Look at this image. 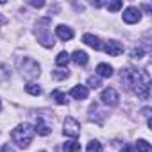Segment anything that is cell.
<instances>
[{"mask_svg": "<svg viewBox=\"0 0 152 152\" xmlns=\"http://www.w3.org/2000/svg\"><path fill=\"white\" fill-rule=\"evenodd\" d=\"M2 152H15V150H13V147H9V145H4V147H2Z\"/></svg>", "mask_w": 152, "mask_h": 152, "instance_id": "obj_28", "label": "cell"}, {"mask_svg": "<svg viewBox=\"0 0 152 152\" xmlns=\"http://www.w3.org/2000/svg\"><path fill=\"white\" fill-rule=\"evenodd\" d=\"M70 63V54L68 52H59L57 57H56V64L57 66H68Z\"/></svg>", "mask_w": 152, "mask_h": 152, "instance_id": "obj_18", "label": "cell"}, {"mask_svg": "<svg viewBox=\"0 0 152 152\" xmlns=\"http://www.w3.org/2000/svg\"><path fill=\"white\" fill-rule=\"evenodd\" d=\"M36 38H38V43H41L45 48H52L56 45L54 38H52V32H50V18H41L36 22Z\"/></svg>", "mask_w": 152, "mask_h": 152, "instance_id": "obj_2", "label": "cell"}, {"mask_svg": "<svg viewBox=\"0 0 152 152\" xmlns=\"http://www.w3.org/2000/svg\"><path fill=\"white\" fill-rule=\"evenodd\" d=\"M140 73L141 72H138V70H134V68H122V72H120V81L125 84V88L127 90H134V86L138 84V81H140Z\"/></svg>", "mask_w": 152, "mask_h": 152, "instance_id": "obj_5", "label": "cell"}, {"mask_svg": "<svg viewBox=\"0 0 152 152\" xmlns=\"http://www.w3.org/2000/svg\"><path fill=\"white\" fill-rule=\"evenodd\" d=\"M11 138H13V141H15L20 148H27V147L31 145L32 138H34V127H32L31 124L23 122V124H20V125H16V127L13 129Z\"/></svg>", "mask_w": 152, "mask_h": 152, "instance_id": "obj_1", "label": "cell"}, {"mask_svg": "<svg viewBox=\"0 0 152 152\" xmlns=\"http://www.w3.org/2000/svg\"><path fill=\"white\" fill-rule=\"evenodd\" d=\"M88 86L93 88V90L100 88V86H102V84H100V77H95V75H91V77L88 79Z\"/></svg>", "mask_w": 152, "mask_h": 152, "instance_id": "obj_23", "label": "cell"}, {"mask_svg": "<svg viewBox=\"0 0 152 152\" xmlns=\"http://www.w3.org/2000/svg\"><path fill=\"white\" fill-rule=\"evenodd\" d=\"M83 41H84L88 47L95 48V50H102V48H104L100 38H97V36H93V34H84V36H83Z\"/></svg>", "mask_w": 152, "mask_h": 152, "instance_id": "obj_12", "label": "cell"}, {"mask_svg": "<svg viewBox=\"0 0 152 152\" xmlns=\"http://www.w3.org/2000/svg\"><path fill=\"white\" fill-rule=\"evenodd\" d=\"M97 73H99V77H111L113 75V66L107 64V63H100L97 66Z\"/></svg>", "mask_w": 152, "mask_h": 152, "instance_id": "obj_15", "label": "cell"}, {"mask_svg": "<svg viewBox=\"0 0 152 152\" xmlns=\"http://www.w3.org/2000/svg\"><path fill=\"white\" fill-rule=\"evenodd\" d=\"M124 22L125 23H138L140 22V18H141V13H140V9L138 7H127L125 11H124Z\"/></svg>", "mask_w": 152, "mask_h": 152, "instance_id": "obj_8", "label": "cell"}, {"mask_svg": "<svg viewBox=\"0 0 152 152\" xmlns=\"http://www.w3.org/2000/svg\"><path fill=\"white\" fill-rule=\"evenodd\" d=\"M56 34L61 41H70L73 38V29H70L68 25H57L56 27Z\"/></svg>", "mask_w": 152, "mask_h": 152, "instance_id": "obj_11", "label": "cell"}, {"mask_svg": "<svg viewBox=\"0 0 152 152\" xmlns=\"http://www.w3.org/2000/svg\"><path fill=\"white\" fill-rule=\"evenodd\" d=\"M63 134L68 136V138H77L81 134V124L75 120V118L68 116L64 120V125H63Z\"/></svg>", "mask_w": 152, "mask_h": 152, "instance_id": "obj_6", "label": "cell"}, {"mask_svg": "<svg viewBox=\"0 0 152 152\" xmlns=\"http://www.w3.org/2000/svg\"><path fill=\"white\" fill-rule=\"evenodd\" d=\"M31 6H32V7H43V6H45V2H43V0H38V2H36V0H32Z\"/></svg>", "mask_w": 152, "mask_h": 152, "instance_id": "obj_27", "label": "cell"}, {"mask_svg": "<svg viewBox=\"0 0 152 152\" xmlns=\"http://www.w3.org/2000/svg\"><path fill=\"white\" fill-rule=\"evenodd\" d=\"M140 99H143V100H147L148 97H150V77H148V72H141L140 73V81H138V84L134 86V90H132Z\"/></svg>", "mask_w": 152, "mask_h": 152, "instance_id": "obj_4", "label": "cell"}, {"mask_svg": "<svg viewBox=\"0 0 152 152\" xmlns=\"http://www.w3.org/2000/svg\"><path fill=\"white\" fill-rule=\"evenodd\" d=\"M52 77L56 81H63V79H68L70 77V72L68 70H52Z\"/></svg>", "mask_w": 152, "mask_h": 152, "instance_id": "obj_21", "label": "cell"}, {"mask_svg": "<svg viewBox=\"0 0 152 152\" xmlns=\"http://www.w3.org/2000/svg\"><path fill=\"white\" fill-rule=\"evenodd\" d=\"M104 50H106V54H109V56H122V54H124V45H122L120 41H116V39H111V41L106 43Z\"/></svg>", "mask_w": 152, "mask_h": 152, "instance_id": "obj_9", "label": "cell"}, {"mask_svg": "<svg viewBox=\"0 0 152 152\" xmlns=\"http://www.w3.org/2000/svg\"><path fill=\"white\" fill-rule=\"evenodd\" d=\"M34 132H38V134H41V136H47V134H50V125H48V124L39 116V118H38V122H36Z\"/></svg>", "mask_w": 152, "mask_h": 152, "instance_id": "obj_14", "label": "cell"}, {"mask_svg": "<svg viewBox=\"0 0 152 152\" xmlns=\"http://www.w3.org/2000/svg\"><path fill=\"white\" fill-rule=\"evenodd\" d=\"M100 100H102L106 106H118L120 97H118V93H116L115 88H106V90L102 91V95H100Z\"/></svg>", "mask_w": 152, "mask_h": 152, "instance_id": "obj_7", "label": "cell"}, {"mask_svg": "<svg viewBox=\"0 0 152 152\" xmlns=\"http://www.w3.org/2000/svg\"><path fill=\"white\" fill-rule=\"evenodd\" d=\"M63 150H64V152H79V150H81V143L75 141V140L66 141V143L63 145Z\"/></svg>", "mask_w": 152, "mask_h": 152, "instance_id": "obj_16", "label": "cell"}, {"mask_svg": "<svg viewBox=\"0 0 152 152\" xmlns=\"http://www.w3.org/2000/svg\"><path fill=\"white\" fill-rule=\"evenodd\" d=\"M102 150H104V147L99 140H91L86 147V152H102Z\"/></svg>", "mask_w": 152, "mask_h": 152, "instance_id": "obj_19", "label": "cell"}, {"mask_svg": "<svg viewBox=\"0 0 152 152\" xmlns=\"http://www.w3.org/2000/svg\"><path fill=\"white\" fill-rule=\"evenodd\" d=\"M88 86H83V84H77V86H73L72 90H70V95L75 99V100H84V99H88Z\"/></svg>", "mask_w": 152, "mask_h": 152, "instance_id": "obj_10", "label": "cell"}, {"mask_svg": "<svg viewBox=\"0 0 152 152\" xmlns=\"http://www.w3.org/2000/svg\"><path fill=\"white\" fill-rule=\"evenodd\" d=\"M52 99L59 104V106H66L68 104V97L63 93V91H59V90H56V91H52Z\"/></svg>", "mask_w": 152, "mask_h": 152, "instance_id": "obj_17", "label": "cell"}, {"mask_svg": "<svg viewBox=\"0 0 152 152\" xmlns=\"http://www.w3.org/2000/svg\"><path fill=\"white\" fill-rule=\"evenodd\" d=\"M106 6H107L109 11H118V9H122L124 2H122V0H116V2H109V4H106Z\"/></svg>", "mask_w": 152, "mask_h": 152, "instance_id": "obj_24", "label": "cell"}, {"mask_svg": "<svg viewBox=\"0 0 152 152\" xmlns=\"http://www.w3.org/2000/svg\"><path fill=\"white\" fill-rule=\"evenodd\" d=\"M143 9H145L147 13H150V6H148V4H145V6H143Z\"/></svg>", "mask_w": 152, "mask_h": 152, "instance_id": "obj_30", "label": "cell"}, {"mask_svg": "<svg viewBox=\"0 0 152 152\" xmlns=\"http://www.w3.org/2000/svg\"><path fill=\"white\" fill-rule=\"evenodd\" d=\"M16 64H18V70H20V73L23 75L25 79H29V81H32V79H38L39 77V64L32 59V57H20L18 61H16Z\"/></svg>", "mask_w": 152, "mask_h": 152, "instance_id": "obj_3", "label": "cell"}, {"mask_svg": "<svg viewBox=\"0 0 152 152\" xmlns=\"http://www.w3.org/2000/svg\"><path fill=\"white\" fill-rule=\"evenodd\" d=\"M134 148H138V152H150V143L147 140H138Z\"/></svg>", "mask_w": 152, "mask_h": 152, "instance_id": "obj_22", "label": "cell"}, {"mask_svg": "<svg viewBox=\"0 0 152 152\" xmlns=\"http://www.w3.org/2000/svg\"><path fill=\"white\" fill-rule=\"evenodd\" d=\"M0 111H2V100H0Z\"/></svg>", "mask_w": 152, "mask_h": 152, "instance_id": "obj_32", "label": "cell"}, {"mask_svg": "<svg viewBox=\"0 0 152 152\" xmlns=\"http://www.w3.org/2000/svg\"><path fill=\"white\" fill-rule=\"evenodd\" d=\"M131 56H132V57H136V59L143 57V48H134V50L131 52Z\"/></svg>", "mask_w": 152, "mask_h": 152, "instance_id": "obj_25", "label": "cell"}, {"mask_svg": "<svg viewBox=\"0 0 152 152\" xmlns=\"http://www.w3.org/2000/svg\"><path fill=\"white\" fill-rule=\"evenodd\" d=\"M70 61H73L75 64H79V66H84L88 63V54L83 52V50H75L72 56H70Z\"/></svg>", "mask_w": 152, "mask_h": 152, "instance_id": "obj_13", "label": "cell"}, {"mask_svg": "<svg viewBox=\"0 0 152 152\" xmlns=\"http://www.w3.org/2000/svg\"><path fill=\"white\" fill-rule=\"evenodd\" d=\"M141 113H143V115H145V116H148V115H150V109H148V107H145V109H143V111H141Z\"/></svg>", "mask_w": 152, "mask_h": 152, "instance_id": "obj_29", "label": "cell"}, {"mask_svg": "<svg viewBox=\"0 0 152 152\" xmlns=\"http://www.w3.org/2000/svg\"><path fill=\"white\" fill-rule=\"evenodd\" d=\"M120 152H136V148H134V145H131V143H129V145H124Z\"/></svg>", "mask_w": 152, "mask_h": 152, "instance_id": "obj_26", "label": "cell"}, {"mask_svg": "<svg viewBox=\"0 0 152 152\" xmlns=\"http://www.w3.org/2000/svg\"><path fill=\"white\" fill-rule=\"evenodd\" d=\"M4 22H6V18H4V16H0V23H4Z\"/></svg>", "mask_w": 152, "mask_h": 152, "instance_id": "obj_31", "label": "cell"}, {"mask_svg": "<svg viewBox=\"0 0 152 152\" xmlns=\"http://www.w3.org/2000/svg\"><path fill=\"white\" fill-rule=\"evenodd\" d=\"M25 90H27V93H31V95H34V97L41 95V86L36 84V83H29V84L25 86Z\"/></svg>", "mask_w": 152, "mask_h": 152, "instance_id": "obj_20", "label": "cell"}]
</instances>
